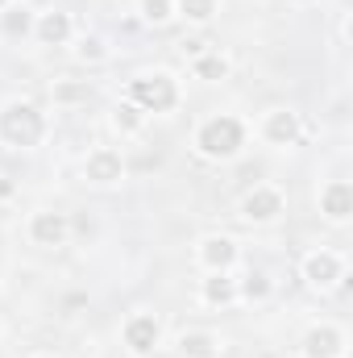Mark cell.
<instances>
[{"instance_id": "obj_1", "label": "cell", "mask_w": 353, "mask_h": 358, "mask_svg": "<svg viewBox=\"0 0 353 358\" xmlns=\"http://www.w3.org/2000/svg\"><path fill=\"white\" fill-rule=\"evenodd\" d=\"M246 138H250V129H246L241 117H233V113H212V117L200 121V129H195V150H200L204 159H212V163H229V159H237V155L246 150Z\"/></svg>"}, {"instance_id": "obj_2", "label": "cell", "mask_w": 353, "mask_h": 358, "mask_svg": "<svg viewBox=\"0 0 353 358\" xmlns=\"http://www.w3.org/2000/svg\"><path fill=\"white\" fill-rule=\"evenodd\" d=\"M46 138V113L33 100H8L0 108V142L13 150H33Z\"/></svg>"}, {"instance_id": "obj_3", "label": "cell", "mask_w": 353, "mask_h": 358, "mask_svg": "<svg viewBox=\"0 0 353 358\" xmlns=\"http://www.w3.org/2000/svg\"><path fill=\"white\" fill-rule=\"evenodd\" d=\"M129 100L150 117V113H171L179 104V80L171 71H146L129 80Z\"/></svg>"}, {"instance_id": "obj_4", "label": "cell", "mask_w": 353, "mask_h": 358, "mask_svg": "<svg viewBox=\"0 0 353 358\" xmlns=\"http://www.w3.org/2000/svg\"><path fill=\"white\" fill-rule=\"evenodd\" d=\"M121 342L133 358H150L158 346H163V321L154 313H133L121 329Z\"/></svg>"}, {"instance_id": "obj_5", "label": "cell", "mask_w": 353, "mask_h": 358, "mask_svg": "<svg viewBox=\"0 0 353 358\" xmlns=\"http://www.w3.org/2000/svg\"><path fill=\"white\" fill-rule=\"evenodd\" d=\"M283 213H287V196L278 187H270V183H254L241 196V221H250V225H270Z\"/></svg>"}, {"instance_id": "obj_6", "label": "cell", "mask_w": 353, "mask_h": 358, "mask_svg": "<svg viewBox=\"0 0 353 358\" xmlns=\"http://www.w3.org/2000/svg\"><path fill=\"white\" fill-rule=\"evenodd\" d=\"M303 279H308L316 292L337 287V283L345 279V263H341V255H337V250H312V255L303 259Z\"/></svg>"}, {"instance_id": "obj_7", "label": "cell", "mask_w": 353, "mask_h": 358, "mask_svg": "<svg viewBox=\"0 0 353 358\" xmlns=\"http://www.w3.org/2000/svg\"><path fill=\"white\" fill-rule=\"evenodd\" d=\"M84 179L96 187H112L125 179V159L112 150V146H96L88 159H84Z\"/></svg>"}, {"instance_id": "obj_8", "label": "cell", "mask_w": 353, "mask_h": 358, "mask_svg": "<svg viewBox=\"0 0 353 358\" xmlns=\"http://www.w3.org/2000/svg\"><path fill=\"white\" fill-rule=\"evenodd\" d=\"M71 238V221L67 213H54V208H42L29 217V242L33 246H67Z\"/></svg>"}, {"instance_id": "obj_9", "label": "cell", "mask_w": 353, "mask_h": 358, "mask_svg": "<svg viewBox=\"0 0 353 358\" xmlns=\"http://www.w3.org/2000/svg\"><path fill=\"white\" fill-rule=\"evenodd\" d=\"M237 242L229 238V234H208V238H200V246H195V259H200V267L204 271H233L237 267Z\"/></svg>"}, {"instance_id": "obj_10", "label": "cell", "mask_w": 353, "mask_h": 358, "mask_svg": "<svg viewBox=\"0 0 353 358\" xmlns=\"http://www.w3.org/2000/svg\"><path fill=\"white\" fill-rule=\"evenodd\" d=\"M299 350H303V358H341L345 355V334L337 325L320 321V325H312L303 334V346Z\"/></svg>"}, {"instance_id": "obj_11", "label": "cell", "mask_w": 353, "mask_h": 358, "mask_svg": "<svg viewBox=\"0 0 353 358\" xmlns=\"http://www.w3.org/2000/svg\"><path fill=\"white\" fill-rule=\"evenodd\" d=\"M320 213L333 221V225H345L353 217V183L350 179H329L320 187Z\"/></svg>"}, {"instance_id": "obj_12", "label": "cell", "mask_w": 353, "mask_h": 358, "mask_svg": "<svg viewBox=\"0 0 353 358\" xmlns=\"http://www.w3.org/2000/svg\"><path fill=\"white\" fill-rule=\"evenodd\" d=\"M299 134H303V125H299V113H295V108H270V113H266L262 138L270 146H295Z\"/></svg>"}, {"instance_id": "obj_13", "label": "cell", "mask_w": 353, "mask_h": 358, "mask_svg": "<svg viewBox=\"0 0 353 358\" xmlns=\"http://www.w3.org/2000/svg\"><path fill=\"white\" fill-rule=\"evenodd\" d=\"M33 38H38L42 46H67V42L75 38V21H71V13H59V8L38 13V21H33Z\"/></svg>"}, {"instance_id": "obj_14", "label": "cell", "mask_w": 353, "mask_h": 358, "mask_svg": "<svg viewBox=\"0 0 353 358\" xmlns=\"http://www.w3.org/2000/svg\"><path fill=\"white\" fill-rule=\"evenodd\" d=\"M200 300L208 308H233L241 296H237V275L233 271H208V279L200 283Z\"/></svg>"}, {"instance_id": "obj_15", "label": "cell", "mask_w": 353, "mask_h": 358, "mask_svg": "<svg viewBox=\"0 0 353 358\" xmlns=\"http://www.w3.org/2000/svg\"><path fill=\"white\" fill-rule=\"evenodd\" d=\"M225 342L212 334V329H187L179 334V355L183 358H220Z\"/></svg>"}, {"instance_id": "obj_16", "label": "cell", "mask_w": 353, "mask_h": 358, "mask_svg": "<svg viewBox=\"0 0 353 358\" xmlns=\"http://www.w3.org/2000/svg\"><path fill=\"white\" fill-rule=\"evenodd\" d=\"M191 71H195V80H204V84H220V80H229V59L220 55V50H204V55H195V63H191Z\"/></svg>"}, {"instance_id": "obj_17", "label": "cell", "mask_w": 353, "mask_h": 358, "mask_svg": "<svg viewBox=\"0 0 353 358\" xmlns=\"http://www.w3.org/2000/svg\"><path fill=\"white\" fill-rule=\"evenodd\" d=\"M33 21H38V13H29L25 4H8V8L0 13L4 38H29V34H33Z\"/></svg>"}, {"instance_id": "obj_18", "label": "cell", "mask_w": 353, "mask_h": 358, "mask_svg": "<svg viewBox=\"0 0 353 358\" xmlns=\"http://www.w3.org/2000/svg\"><path fill=\"white\" fill-rule=\"evenodd\" d=\"M237 296L241 300H254V304H262L274 296V279L266 275V271H246L241 279H237Z\"/></svg>"}, {"instance_id": "obj_19", "label": "cell", "mask_w": 353, "mask_h": 358, "mask_svg": "<svg viewBox=\"0 0 353 358\" xmlns=\"http://www.w3.org/2000/svg\"><path fill=\"white\" fill-rule=\"evenodd\" d=\"M220 13V0H175V17H183L187 25H208Z\"/></svg>"}, {"instance_id": "obj_20", "label": "cell", "mask_w": 353, "mask_h": 358, "mask_svg": "<svg viewBox=\"0 0 353 358\" xmlns=\"http://www.w3.org/2000/svg\"><path fill=\"white\" fill-rule=\"evenodd\" d=\"M142 125H146V113H142L133 100H125V104L112 108V129H117V134L129 138V134H142Z\"/></svg>"}, {"instance_id": "obj_21", "label": "cell", "mask_w": 353, "mask_h": 358, "mask_svg": "<svg viewBox=\"0 0 353 358\" xmlns=\"http://www.w3.org/2000/svg\"><path fill=\"white\" fill-rule=\"evenodd\" d=\"M50 96H54V104H88L91 100V84L88 80H54Z\"/></svg>"}, {"instance_id": "obj_22", "label": "cell", "mask_w": 353, "mask_h": 358, "mask_svg": "<svg viewBox=\"0 0 353 358\" xmlns=\"http://www.w3.org/2000/svg\"><path fill=\"white\" fill-rule=\"evenodd\" d=\"M137 17L146 25H167L175 21V0H137Z\"/></svg>"}, {"instance_id": "obj_23", "label": "cell", "mask_w": 353, "mask_h": 358, "mask_svg": "<svg viewBox=\"0 0 353 358\" xmlns=\"http://www.w3.org/2000/svg\"><path fill=\"white\" fill-rule=\"evenodd\" d=\"M75 59H80V63H104V59H108L104 38H84V42L75 46Z\"/></svg>"}, {"instance_id": "obj_24", "label": "cell", "mask_w": 353, "mask_h": 358, "mask_svg": "<svg viewBox=\"0 0 353 358\" xmlns=\"http://www.w3.org/2000/svg\"><path fill=\"white\" fill-rule=\"evenodd\" d=\"M0 196H13V183H4V179H0Z\"/></svg>"}, {"instance_id": "obj_25", "label": "cell", "mask_w": 353, "mask_h": 358, "mask_svg": "<svg viewBox=\"0 0 353 358\" xmlns=\"http://www.w3.org/2000/svg\"><path fill=\"white\" fill-rule=\"evenodd\" d=\"M8 4H17V0H0V13H4V8H8Z\"/></svg>"}, {"instance_id": "obj_26", "label": "cell", "mask_w": 353, "mask_h": 358, "mask_svg": "<svg viewBox=\"0 0 353 358\" xmlns=\"http://www.w3.org/2000/svg\"><path fill=\"white\" fill-rule=\"evenodd\" d=\"M38 358H46V355H38Z\"/></svg>"}]
</instances>
